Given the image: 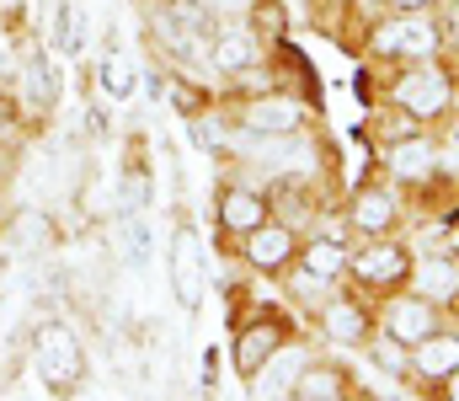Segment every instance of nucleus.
Wrapping results in <instances>:
<instances>
[{
	"label": "nucleus",
	"mask_w": 459,
	"mask_h": 401,
	"mask_svg": "<svg viewBox=\"0 0 459 401\" xmlns=\"http://www.w3.org/2000/svg\"><path fill=\"white\" fill-rule=\"evenodd\" d=\"M97 81H102V97H108V102H128V92H134V70H128V59H123L117 48H108V54H102Z\"/></svg>",
	"instance_id": "26"
},
{
	"label": "nucleus",
	"mask_w": 459,
	"mask_h": 401,
	"mask_svg": "<svg viewBox=\"0 0 459 401\" xmlns=\"http://www.w3.org/2000/svg\"><path fill=\"white\" fill-rule=\"evenodd\" d=\"M16 102H22L27 124H43V118L59 113V102H65V70H59V54H54V48L32 43V48L22 54V70H16Z\"/></svg>",
	"instance_id": "3"
},
{
	"label": "nucleus",
	"mask_w": 459,
	"mask_h": 401,
	"mask_svg": "<svg viewBox=\"0 0 459 401\" xmlns=\"http://www.w3.org/2000/svg\"><path fill=\"white\" fill-rule=\"evenodd\" d=\"M22 134H27V113H22L16 92H5V86H0V139L22 144Z\"/></svg>",
	"instance_id": "27"
},
{
	"label": "nucleus",
	"mask_w": 459,
	"mask_h": 401,
	"mask_svg": "<svg viewBox=\"0 0 459 401\" xmlns=\"http://www.w3.org/2000/svg\"><path fill=\"white\" fill-rule=\"evenodd\" d=\"M385 332H390V343H422L428 332H438V316H433V305L417 294V300H395L390 310H385Z\"/></svg>",
	"instance_id": "13"
},
{
	"label": "nucleus",
	"mask_w": 459,
	"mask_h": 401,
	"mask_svg": "<svg viewBox=\"0 0 459 401\" xmlns=\"http://www.w3.org/2000/svg\"><path fill=\"white\" fill-rule=\"evenodd\" d=\"M395 102L411 113V118H433L449 108V81L438 70H411L401 86H395Z\"/></svg>",
	"instance_id": "9"
},
{
	"label": "nucleus",
	"mask_w": 459,
	"mask_h": 401,
	"mask_svg": "<svg viewBox=\"0 0 459 401\" xmlns=\"http://www.w3.org/2000/svg\"><path fill=\"white\" fill-rule=\"evenodd\" d=\"M433 43H438V32H433V22H422V16L390 22V27L374 32V48H379V54H401V59H422V54H433Z\"/></svg>",
	"instance_id": "11"
},
{
	"label": "nucleus",
	"mask_w": 459,
	"mask_h": 401,
	"mask_svg": "<svg viewBox=\"0 0 459 401\" xmlns=\"http://www.w3.org/2000/svg\"><path fill=\"white\" fill-rule=\"evenodd\" d=\"M321 327H326L332 343H347V348H363V343H368V316H363L352 300H326Z\"/></svg>",
	"instance_id": "16"
},
{
	"label": "nucleus",
	"mask_w": 459,
	"mask_h": 401,
	"mask_svg": "<svg viewBox=\"0 0 459 401\" xmlns=\"http://www.w3.org/2000/svg\"><path fill=\"white\" fill-rule=\"evenodd\" d=\"M406 267H411V252L395 247V241H368V247L352 257V273H358L363 283H395V278H406Z\"/></svg>",
	"instance_id": "12"
},
{
	"label": "nucleus",
	"mask_w": 459,
	"mask_h": 401,
	"mask_svg": "<svg viewBox=\"0 0 459 401\" xmlns=\"http://www.w3.org/2000/svg\"><path fill=\"white\" fill-rule=\"evenodd\" d=\"M417 353H411V370L417 375H428V380H449V370L459 364V343L455 337H438V332H428L422 343H411Z\"/></svg>",
	"instance_id": "17"
},
{
	"label": "nucleus",
	"mask_w": 459,
	"mask_h": 401,
	"mask_svg": "<svg viewBox=\"0 0 459 401\" xmlns=\"http://www.w3.org/2000/svg\"><path fill=\"white\" fill-rule=\"evenodd\" d=\"M150 38H160V48L171 59L198 65V54L214 38V11L204 0H155L150 5Z\"/></svg>",
	"instance_id": "2"
},
{
	"label": "nucleus",
	"mask_w": 459,
	"mask_h": 401,
	"mask_svg": "<svg viewBox=\"0 0 459 401\" xmlns=\"http://www.w3.org/2000/svg\"><path fill=\"white\" fill-rule=\"evenodd\" d=\"M262 220H267V198L262 193H251V187H225L220 193V225H225V236H251Z\"/></svg>",
	"instance_id": "14"
},
{
	"label": "nucleus",
	"mask_w": 459,
	"mask_h": 401,
	"mask_svg": "<svg viewBox=\"0 0 459 401\" xmlns=\"http://www.w3.org/2000/svg\"><path fill=\"white\" fill-rule=\"evenodd\" d=\"M449 380H455V386H449V391H455V397H459V364H455V370H449Z\"/></svg>",
	"instance_id": "30"
},
{
	"label": "nucleus",
	"mask_w": 459,
	"mask_h": 401,
	"mask_svg": "<svg viewBox=\"0 0 459 401\" xmlns=\"http://www.w3.org/2000/svg\"><path fill=\"white\" fill-rule=\"evenodd\" d=\"M171 289H177V305H182V310H198V305H204L209 257H204V236H198L193 225H177V231H171Z\"/></svg>",
	"instance_id": "4"
},
{
	"label": "nucleus",
	"mask_w": 459,
	"mask_h": 401,
	"mask_svg": "<svg viewBox=\"0 0 459 401\" xmlns=\"http://www.w3.org/2000/svg\"><path fill=\"white\" fill-rule=\"evenodd\" d=\"M390 5H401V11H422L428 0H390Z\"/></svg>",
	"instance_id": "29"
},
{
	"label": "nucleus",
	"mask_w": 459,
	"mask_h": 401,
	"mask_svg": "<svg viewBox=\"0 0 459 401\" xmlns=\"http://www.w3.org/2000/svg\"><path fill=\"white\" fill-rule=\"evenodd\" d=\"M299 124H305V108L289 102L283 92H262V97L240 102V129L256 134V139H283V134H294Z\"/></svg>",
	"instance_id": "6"
},
{
	"label": "nucleus",
	"mask_w": 459,
	"mask_h": 401,
	"mask_svg": "<svg viewBox=\"0 0 459 401\" xmlns=\"http://www.w3.org/2000/svg\"><path fill=\"white\" fill-rule=\"evenodd\" d=\"M411 283H417V294H422V300H455L459 263H455V257H428V263L411 273Z\"/></svg>",
	"instance_id": "19"
},
{
	"label": "nucleus",
	"mask_w": 459,
	"mask_h": 401,
	"mask_svg": "<svg viewBox=\"0 0 459 401\" xmlns=\"http://www.w3.org/2000/svg\"><path fill=\"white\" fill-rule=\"evenodd\" d=\"M433 166H438L433 139H406V144H395V150H390V171H395L401 182H417V177H428Z\"/></svg>",
	"instance_id": "22"
},
{
	"label": "nucleus",
	"mask_w": 459,
	"mask_h": 401,
	"mask_svg": "<svg viewBox=\"0 0 459 401\" xmlns=\"http://www.w3.org/2000/svg\"><path fill=\"white\" fill-rule=\"evenodd\" d=\"M113 204H117V214H150V204H155V177H150V166L139 161V144H134L128 161L117 166Z\"/></svg>",
	"instance_id": "10"
},
{
	"label": "nucleus",
	"mask_w": 459,
	"mask_h": 401,
	"mask_svg": "<svg viewBox=\"0 0 459 401\" xmlns=\"http://www.w3.org/2000/svg\"><path fill=\"white\" fill-rule=\"evenodd\" d=\"M283 27H289V16H283V0H251L246 32H251L256 43H283Z\"/></svg>",
	"instance_id": "24"
},
{
	"label": "nucleus",
	"mask_w": 459,
	"mask_h": 401,
	"mask_svg": "<svg viewBox=\"0 0 459 401\" xmlns=\"http://www.w3.org/2000/svg\"><path fill=\"white\" fill-rule=\"evenodd\" d=\"M16 166H22V144H11V139H0V193L16 182Z\"/></svg>",
	"instance_id": "28"
},
{
	"label": "nucleus",
	"mask_w": 459,
	"mask_h": 401,
	"mask_svg": "<svg viewBox=\"0 0 459 401\" xmlns=\"http://www.w3.org/2000/svg\"><path fill=\"white\" fill-rule=\"evenodd\" d=\"M209 65L220 70V75H251L256 65H262V43L246 32V27H214V38H209Z\"/></svg>",
	"instance_id": "8"
},
{
	"label": "nucleus",
	"mask_w": 459,
	"mask_h": 401,
	"mask_svg": "<svg viewBox=\"0 0 459 401\" xmlns=\"http://www.w3.org/2000/svg\"><path fill=\"white\" fill-rule=\"evenodd\" d=\"M283 337H289V327L278 321V316H262V321H251V327H235V343H230V370L240 375V380H251L278 348H283Z\"/></svg>",
	"instance_id": "5"
},
{
	"label": "nucleus",
	"mask_w": 459,
	"mask_h": 401,
	"mask_svg": "<svg viewBox=\"0 0 459 401\" xmlns=\"http://www.w3.org/2000/svg\"><path fill=\"white\" fill-rule=\"evenodd\" d=\"M352 225H358L363 236H385V231L395 225V204H390L379 187H363V193L352 198Z\"/></svg>",
	"instance_id": "20"
},
{
	"label": "nucleus",
	"mask_w": 459,
	"mask_h": 401,
	"mask_svg": "<svg viewBox=\"0 0 459 401\" xmlns=\"http://www.w3.org/2000/svg\"><path fill=\"white\" fill-rule=\"evenodd\" d=\"M117 241H123L128 267H144L150 263V214H117Z\"/></svg>",
	"instance_id": "25"
},
{
	"label": "nucleus",
	"mask_w": 459,
	"mask_h": 401,
	"mask_svg": "<svg viewBox=\"0 0 459 401\" xmlns=\"http://www.w3.org/2000/svg\"><path fill=\"white\" fill-rule=\"evenodd\" d=\"M246 241V263L256 267V273H283V267L299 257V241H294V231L289 225H256L251 236H240Z\"/></svg>",
	"instance_id": "7"
},
{
	"label": "nucleus",
	"mask_w": 459,
	"mask_h": 401,
	"mask_svg": "<svg viewBox=\"0 0 459 401\" xmlns=\"http://www.w3.org/2000/svg\"><path fill=\"white\" fill-rule=\"evenodd\" d=\"M294 263H299V273H305V278H337V273L347 267V252L337 247V236H316V241H310Z\"/></svg>",
	"instance_id": "21"
},
{
	"label": "nucleus",
	"mask_w": 459,
	"mask_h": 401,
	"mask_svg": "<svg viewBox=\"0 0 459 401\" xmlns=\"http://www.w3.org/2000/svg\"><path fill=\"white\" fill-rule=\"evenodd\" d=\"M32 370L43 380V391L54 397H75L91 375V359H86V343L75 337L70 321H43L32 332Z\"/></svg>",
	"instance_id": "1"
},
{
	"label": "nucleus",
	"mask_w": 459,
	"mask_h": 401,
	"mask_svg": "<svg viewBox=\"0 0 459 401\" xmlns=\"http://www.w3.org/2000/svg\"><path fill=\"white\" fill-rule=\"evenodd\" d=\"M289 397H294V401H337V397H342V370H326V364H305Z\"/></svg>",
	"instance_id": "23"
},
{
	"label": "nucleus",
	"mask_w": 459,
	"mask_h": 401,
	"mask_svg": "<svg viewBox=\"0 0 459 401\" xmlns=\"http://www.w3.org/2000/svg\"><path fill=\"white\" fill-rule=\"evenodd\" d=\"M299 370H305V353L299 348H289V353H273L251 380H262L256 386V397H289L294 391V380H299Z\"/></svg>",
	"instance_id": "18"
},
{
	"label": "nucleus",
	"mask_w": 459,
	"mask_h": 401,
	"mask_svg": "<svg viewBox=\"0 0 459 401\" xmlns=\"http://www.w3.org/2000/svg\"><path fill=\"white\" fill-rule=\"evenodd\" d=\"M48 48H54L59 59H75V54L86 48V0H59V11H54V38H48Z\"/></svg>",
	"instance_id": "15"
}]
</instances>
